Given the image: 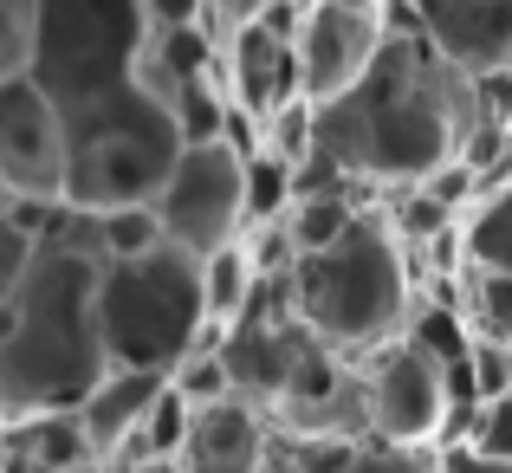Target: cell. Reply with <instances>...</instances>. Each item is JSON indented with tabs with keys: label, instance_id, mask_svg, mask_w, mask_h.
<instances>
[{
	"label": "cell",
	"instance_id": "6da1fadb",
	"mask_svg": "<svg viewBox=\"0 0 512 473\" xmlns=\"http://www.w3.org/2000/svg\"><path fill=\"white\" fill-rule=\"evenodd\" d=\"M480 130V85L461 78L422 26H389L363 85L318 111V150H325L363 195L422 188L435 169L474 143Z\"/></svg>",
	"mask_w": 512,
	"mask_h": 473
},
{
	"label": "cell",
	"instance_id": "7a4b0ae2",
	"mask_svg": "<svg viewBox=\"0 0 512 473\" xmlns=\"http://www.w3.org/2000/svg\"><path fill=\"white\" fill-rule=\"evenodd\" d=\"M104 260L85 247H39L20 299L0 312V415H72L111 376L98 312Z\"/></svg>",
	"mask_w": 512,
	"mask_h": 473
},
{
	"label": "cell",
	"instance_id": "3957f363",
	"mask_svg": "<svg viewBox=\"0 0 512 473\" xmlns=\"http://www.w3.org/2000/svg\"><path fill=\"white\" fill-rule=\"evenodd\" d=\"M286 299L292 318L350 363H370L376 350L402 344L415 312H422L409 247L383 221V208H363L350 221V234L331 240V247L299 253L286 266Z\"/></svg>",
	"mask_w": 512,
	"mask_h": 473
},
{
	"label": "cell",
	"instance_id": "277c9868",
	"mask_svg": "<svg viewBox=\"0 0 512 473\" xmlns=\"http://www.w3.org/2000/svg\"><path fill=\"white\" fill-rule=\"evenodd\" d=\"M150 13L143 0H33V78L59 117H85L143 91V52H150Z\"/></svg>",
	"mask_w": 512,
	"mask_h": 473
},
{
	"label": "cell",
	"instance_id": "5b68a950",
	"mask_svg": "<svg viewBox=\"0 0 512 473\" xmlns=\"http://www.w3.org/2000/svg\"><path fill=\"white\" fill-rule=\"evenodd\" d=\"M104 312V350L111 370H175L182 357H195L208 337H221L208 324V292H201V260L188 247L163 240L143 260H111L98 286Z\"/></svg>",
	"mask_w": 512,
	"mask_h": 473
},
{
	"label": "cell",
	"instance_id": "8992f818",
	"mask_svg": "<svg viewBox=\"0 0 512 473\" xmlns=\"http://www.w3.org/2000/svg\"><path fill=\"white\" fill-rule=\"evenodd\" d=\"M182 150L188 143L156 91H130L104 111L65 117V201L85 214L156 201Z\"/></svg>",
	"mask_w": 512,
	"mask_h": 473
},
{
	"label": "cell",
	"instance_id": "52a82bcc",
	"mask_svg": "<svg viewBox=\"0 0 512 473\" xmlns=\"http://www.w3.org/2000/svg\"><path fill=\"white\" fill-rule=\"evenodd\" d=\"M156 214L163 234L195 260L247 240V156H234L227 143H188L156 195Z\"/></svg>",
	"mask_w": 512,
	"mask_h": 473
},
{
	"label": "cell",
	"instance_id": "ba28073f",
	"mask_svg": "<svg viewBox=\"0 0 512 473\" xmlns=\"http://www.w3.org/2000/svg\"><path fill=\"white\" fill-rule=\"evenodd\" d=\"M363 409H370V435L376 441H402V448H441L454 389H448V363L435 350H422L415 337L376 350L363 363Z\"/></svg>",
	"mask_w": 512,
	"mask_h": 473
},
{
	"label": "cell",
	"instance_id": "9c48e42d",
	"mask_svg": "<svg viewBox=\"0 0 512 473\" xmlns=\"http://www.w3.org/2000/svg\"><path fill=\"white\" fill-rule=\"evenodd\" d=\"M389 39V20L370 7H338V0H305L292 20V59H299V98L312 111H331L338 98L363 85Z\"/></svg>",
	"mask_w": 512,
	"mask_h": 473
},
{
	"label": "cell",
	"instance_id": "30bf717a",
	"mask_svg": "<svg viewBox=\"0 0 512 473\" xmlns=\"http://www.w3.org/2000/svg\"><path fill=\"white\" fill-rule=\"evenodd\" d=\"M0 175L20 201H39V208L65 201V117L33 78L0 85Z\"/></svg>",
	"mask_w": 512,
	"mask_h": 473
},
{
	"label": "cell",
	"instance_id": "8fae6325",
	"mask_svg": "<svg viewBox=\"0 0 512 473\" xmlns=\"http://www.w3.org/2000/svg\"><path fill=\"white\" fill-rule=\"evenodd\" d=\"M422 39L461 78H512V0H415Z\"/></svg>",
	"mask_w": 512,
	"mask_h": 473
},
{
	"label": "cell",
	"instance_id": "7c38bea8",
	"mask_svg": "<svg viewBox=\"0 0 512 473\" xmlns=\"http://www.w3.org/2000/svg\"><path fill=\"white\" fill-rule=\"evenodd\" d=\"M163 396H169L163 370H111L104 376V383L91 389V402L78 409L98 461H130V448L143 441V428H150V415H156Z\"/></svg>",
	"mask_w": 512,
	"mask_h": 473
},
{
	"label": "cell",
	"instance_id": "4fadbf2b",
	"mask_svg": "<svg viewBox=\"0 0 512 473\" xmlns=\"http://www.w3.org/2000/svg\"><path fill=\"white\" fill-rule=\"evenodd\" d=\"M266 448H273V422L247 402H214L195 409L182 441L188 473H266Z\"/></svg>",
	"mask_w": 512,
	"mask_h": 473
},
{
	"label": "cell",
	"instance_id": "5bb4252c",
	"mask_svg": "<svg viewBox=\"0 0 512 473\" xmlns=\"http://www.w3.org/2000/svg\"><path fill=\"white\" fill-rule=\"evenodd\" d=\"M266 279H279V273L260 266L253 240H234V247L208 253V260H201V292H208V324L214 331H234V324L253 312V299L266 292Z\"/></svg>",
	"mask_w": 512,
	"mask_h": 473
},
{
	"label": "cell",
	"instance_id": "9a60e30c",
	"mask_svg": "<svg viewBox=\"0 0 512 473\" xmlns=\"http://www.w3.org/2000/svg\"><path fill=\"white\" fill-rule=\"evenodd\" d=\"M461 240H467V260L474 266L512 273V169L493 188H480V201L461 214Z\"/></svg>",
	"mask_w": 512,
	"mask_h": 473
},
{
	"label": "cell",
	"instance_id": "2e32d148",
	"mask_svg": "<svg viewBox=\"0 0 512 473\" xmlns=\"http://www.w3.org/2000/svg\"><path fill=\"white\" fill-rule=\"evenodd\" d=\"M454 299H461V312H467V324H474L480 337H500V344H512V273L467 266L461 286H454Z\"/></svg>",
	"mask_w": 512,
	"mask_h": 473
},
{
	"label": "cell",
	"instance_id": "e0dca14e",
	"mask_svg": "<svg viewBox=\"0 0 512 473\" xmlns=\"http://www.w3.org/2000/svg\"><path fill=\"white\" fill-rule=\"evenodd\" d=\"M98 221V253L104 266L111 260H143V253L163 247V214H156V201H137V208H111V214H91Z\"/></svg>",
	"mask_w": 512,
	"mask_h": 473
},
{
	"label": "cell",
	"instance_id": "ac0fdd59",
	"mask_svg": "<svg viewBox=\"0 0 512 473\" xmlns=\"http://www.w3.org/2000/svg\"><path fill=\"white\" fill-rule=\"evenodd\" d=\"M350 461H357V441H338V435L273 428V448H266V473H350Z\"/></svg>",
	"mask_w": 512,
	"mask_h": 473
},
{
	"label": "cell",
	"instance_id": "d6986e66",
	"mask_svg": "<svg viewBox=\"0 0 512 473\" xmlns=\"http://www.w3.org/2000/svg\"><path fill=\"white\" fill-rule=\"evenodd\" d=\"M221 337H227V331H221ZM221 337H208L195 357H182V363L169 370V389L188 402V409H214V402H234V376H227Z\"/></svg>",
	"mask_w": 512,
	"mask_h": 473
},
{
	"label": "cell",
	"instance_id": "ffe728a7",
	"mask_svg": "<svg viewBox=\"0 0 512 473\" xmlns=\"http://www.w3.org/2000/svg\"><path fill=\"white\" fill-rule=\"evenodd\" d=\"M260 156H273V162H286L292 175L305 169V162L318 156V111L305 98H286L273 117H266V150Z\"/></svg>",
	"mask_w": 512,
	"mask_h": 473
},
{
	"label": "cell",
	"instance_id": "44dd1931",
	"mask_svg": "<svg viewBox=\"0 0 512 473\" xmlns=\"http://www.w3.org/2000/svg\"><path fill=\"white\" fill-rule=\"evenodd\" d=\"M33 260H39V234L20 221V208L0 214V312L20 299V286H26V273H33Z\"/></svg>",
	"mask_w": 512,
	"mask_h": 473
},
{
	"label": "cell",
	"instance_id": "7402d4cb",
	"mask_svg": "<svg viewBox=\"0 0 512 473\" xmlns=\"http://www.w3.org/2000/svg\"><path fill=\"white\" fill-rule=\"evenodd\" d=\"M350 473H441V448H402V441L363 435Z\"/></svg>",
	"mask_w": 512,
	"mask_h": 473
},
{
	"label": "cell",
	"instance_id": "603a6c76",
	"mask_svg": "<svg viewBox=\"0 0 512 473\" xmlns=\"http://www.w3.org/2000/svg\"><path fill=\"white\" fill-rule=\"evenodd\" d=\"M33 65V0H0V85Z\"/></svg>",
	"mask_w": 512,
	"mask_h": 473
},
{
	"label": "cell",
	"instance_id": "cb8c5ba5",
	"mask_svg": "<svg viewBox=\"0 0 512 473\" xmlns=\"http://www.w3.org/2000/svg\"><path fill=\"white\" fill-rule=\"evenodd\" d=\"M467 376H474L480 402L512 396V344H500V337H480V331H474V350H467Z\"/></svg>",
	"mask_w": 512,
	"mask_h": 473
},
{
	"label": "cell",
	"instance_id": "d4e9b609",
	"mask_svg": "<svg viewBox=\"0 0 512 473\" xmlns=\"http://www.w3.org/2000/svg\"><path fill=\"white\" fill-rule=\"evenodd\" d=\"M279 13H286V0H208V33L227 46L234 33L266 26V20H279Z\"/></svg>",
	"mask_w": 512,
	"mask_h": 473
},
{
	"label": "cell",
	"instance_id": "484cf974",
	"mask_svg": "<svg viewBox=\"0 0 512 473\" xmlns=\"http://www.w3.org/2000/svg\"><path fill=\"white\" fill-rule=\"evenodd\" d=\"M474 448L512 467V396H500V402H487V409H480V435H474Z\"/></svg>",
	"mask_w": 512,
	"mask_h": 473
},
{
	"label": "cell",
	"instance_id": "4316f807",
	"mask_svg": "<svg viewBox=\"0 0 512 473\" xmlns=\"http://www.w3.org/2000/svg\"><path fill=\"white\" fill-rule=\"evenodd\" d=\"M150 13V33H195L208 26V0H143Z\"/></svg>",
	"mask_w": 512,
	"mask_h": 473
},
{
	"label": "cell",
	"instance_id": "83f0119b",
	"mask_svg": "<svg viewBox=\"0 0 512 473\" xmlns=\"http://www.w3.org/2000/svg\"><path fill=\"white\" fill-rule=\"evenodd\" d=\"M441 473H512V467L480 448H441Z\"/></svg>",
	"mask_w": 512,
	"mask_h": 473
},
{
	"label": "cell",
	"instance_id": "f1b7e54d",
	"mask_svg": "<svg viewBox=\"0 0 512 473\" xmlns=\"http://www.w3.org/2000/svg\"><path fill=\"white\" fill-rule=\"evenodd\" d=\"M13 208H20V195H13V182L0 175V214H13Z\"/></svg>",
	"mask_w": 512,
	"mask_h": 473
},
{
	"label": "cell",
	"instance_id": "f546056e",
	"mask_svg": "<svg viewBox=\"0 0 512 473\" xmlns=\"http://www.w3.org/2000/svg\"><path fill=\"white\" fill-rule=\"evenodd\" d=\"M305 7V0H299ZM338 7H370V13H383V0H338Z\"/></svg>",
	"mask_w": 512,
	"mask_h": 473
},
{
	"label": "cell",
	"instance_id": "4dcf8cb0",
	"mask_svg": "<svg viewBox=\"0 0 512 473\" xmlns=\"http://www.w3.org/2000/svg\"><path fill=\"white\" fill-rule=\"evenodd\" d=\"M0 428H7V415H0Z\"/></svg>",
	"mask_w": 512,
	"mask_h": 473
}]
</instances>
